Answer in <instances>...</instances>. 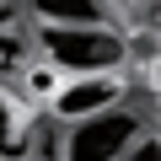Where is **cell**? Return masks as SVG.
<instances>
[{
  "label": "cell",
  "mask_w": 161,
  "mask_h": 161,
  "mask_svg": "<svg viewBox=\"0 0 161 161\" xmlns=\"http://www.w3.org/2000/svg\"><path fill=\"white\" fill-rule=\"evenodd\" d=\"M27 22H54V27H97V22H118V11L108 0H22Z\"/></svg>",
  "instance_id": "4"
},
{
  "label": "cell",
  "mask_w": 161,
  "mask_h": 161,
  "mask_svg": "<svg viewBox=\"0 0 161 161\" xmlns=\"http://www.w3.org/2000/svg\"><path fill=\"white\" fill-rule=\"evenodd\" d=\"M32 59H38V48H32L27 22H6V27H0V75H6V80H22V70Z\"/></svg>",
  "instance_id": "5"
},
{
  "label": "cell",
  "mask_w": 161,
  "mask_h": 161,
  "mask_svg": "<svg viewBox=\"0 0 161 161\" xmlns=\"http://www.w3.org/2000/svg\"><path fill=\"white\" fill-rule=\"evenodd\" d=\"M108 6H113V11H118V22H124V16H134V11L145 16V11L156 6V0H108Z\"/></svg>",
  "instance_id": "8"
},
{
  "label": "cell",
  "mask_w": 161,
  "mask_h": 161,
  "mask_svg": "<svg viewBox=\"0 0 161 161\" xmlns=\"http://www.w3.org/2000/svg\"><path fill=\"white\" fill-rule=\"evenodd\" d=\"M38 59L54 75H108L129 70L124 64V22H97V27H54V22H27Z\"/></svg>",
  "instance_id": "1"
},
{
  "label": "cell",
  "mask_w": 161,
  "mask_h": 161,
  "mask_svg": "<svg viewBox=\"0 0 161 161\" xmlns=\"http://www.w3.org/2000/svg\"><path fill=\"white\" fill-rule=\"evenodd\" d=\"M118 161H161V140H156V124H150L145 134H134V140H129V150H124Z\"/></svg>",
  "instance_id": "7"
},
{
  "label": "cell",
  "mask_w": 161,
  "mask_h": 161,
  "mask_svg": "<svg viewBox=\"0 0 161 161\" xmlns=\"http://www.w3.org/2000/svg\"><path fill=\"white\" fill-rule=\"evenodd\" d=\"M118 97H129V80L124 70H108V75H59L54 92H48V113L54 124H75L97 108H113Z\"/></svg>",
  "instance_id": "3"
},
{
  "label": "cell",
  "mask_w": 161,
  "mask_h": 161,
  "mask_svg": "<svg viewBox=\"0 0 161 161\" xmlns=\"http://www.w3.org/2000/svg\"><path fill=\"white\" fill-rule=\"evenodd\" d=\"M22 145H27L22 113L11 108V97H0V156H22Z\"/></svg>",
  "instance_id": "6"
},
{
  "label": "cell",
  "mask_w": 161,
  "mask_h": 161,
  "mask_svg": "<svg viewBox=\"0 0 161 161\" xmlns=\"http://www.w3.org/2000/svg\"><path fill=\"white\" fill-rule=\"evenodd\" d=\"M145 97H150V92H129V97H118L113 108H97V113H86V118L64 124V134H59V161H118V156L129 150V140L156 124Z\"/></svg>",
  "instance_id": "2"
}]
</instances>
